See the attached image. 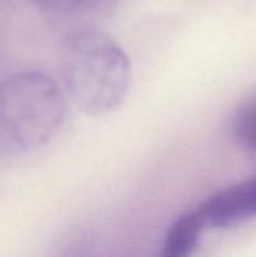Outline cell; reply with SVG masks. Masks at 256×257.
<instances>
[{
    "label": "cell",
    "mask_w": 256,
    "mask_h": 257,
    "mask_svg": "<svg viewBox=\"0 0 256 257\" xmlns=\"http://www.w3.org/2000/svg\"><path fill=\"white\" fill-rule=\"evenodd\" d=\"M33 5L53 14H80L91 11L106 0H30Z\"/></svg>",
    "instance_id": "obj_6"
},
{
    "label": "cell",
    "mask_w": 256,
    "mask_h": 257,
    "mask_svg": "<svg viewBox=\"0 0 256 257\" xmlns=\"http://www.w3.org/2000/svg\"><path fill=\"white\" fill-rule=\"evenodd\" d=\"M207 227L229 229L256 218V175L228 185L198 208Z\"/></svg>",
    "instance_id": "obj_3"
},
{
    "label": "cell",
    "mask_w": 256,
    "mask_h": 257,
    "mask_svg": "<svg viewBox=\"0 0 256 257\" xmlns=\"http://www.w3.org/2000/svg\"><path fill=\"white\" fill-rule=\"evenodd\" d=\"M66 117V93L47 74L21 71L0 83V154L21 157L45 146Z\"/></svg>",
    "instance_id": "obj_2"
},
{
    "label": "cell",
    "mask_w": 256,
    "mask_h": 257,
    "mask_svg": "<svg viewBox=\"0 0 256 257\" xmlns=\"http://www.w3.org/2000/svg\"><path fill=\"white\" fill-rule=\"evenodd\" d=\"M234 134L238 143L256 155V99L246 104L234 119Z\"/></svg>",
    "instance_id": "obj_5"
},
{
    "label": "cell",
    "mask_w": 256,
    "mask_h": 257,
    "mask_svg": "<svg viewBox=\"0 0 256 257\" xmlns=\"http://www.w3.org/2000/svg\"><path fill=\"white\" fill-rule=\"evenodd\" d=\"M59 74L66 96L89 116L119 108L133 78L131 62L124 48L97 29H81L65 38Z\"/></svg>",
    "instance_id": "obj_1"
},
{
    "label": "cell",
    "mask_w": 256,
    "mask_h": 257,
    "mask_svg": "<svg viewBox=\"0 0 256 257\" xmlns=\"http://www.w3.org/2000/svg\"><path fill=\"white\" fill-rule=\"evenodd\" d=\"M207 223L199 211H192L181 215L169 227L164 244L163 257H186L190 256L199 244Z\"/></svg>",
    "instance_id": "obj_4"
}]
</instances>
